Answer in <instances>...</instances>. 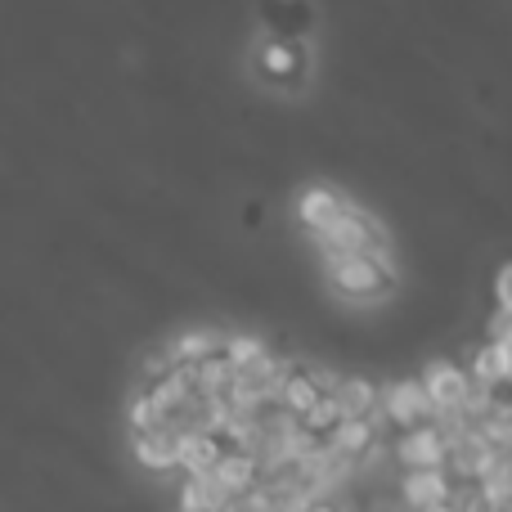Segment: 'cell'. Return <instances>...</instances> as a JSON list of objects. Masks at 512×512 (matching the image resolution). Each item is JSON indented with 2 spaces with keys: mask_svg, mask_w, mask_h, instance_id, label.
Here are the masks:
<instances>
[{
  "mask_svg": "<svg viewBox=\"0 0 512 512\" xmlns=\"http://www.w3.org/2000/svg\"><path fill=\"white\" fill-rule=\"evenodd\" d=\"M328 274L346 297H378L391 283V261L382 248H360V252H333L328 256Z\"/></svg>",
  "mask_w": 512,
  "mask_h": 512,
  "instance_id": "obj_1",
  "label": "cell"
},
{
  "mask_svg": "<svg viewBox=\"0 0 512 512\" xmlns=\"http://www.w3.org/2000/svg\"><path fill=\"white\" fill-rule=\"evenodd\" d=\"M256 72L261 77H270L274 86H297L301 77H306V41H297V36H261V45H256Z\"/></svg>",
  "mask_w": 512,
  "mask_h": 512,
  "instance_id": "obj_2",
  "label": "cell"
},
{
  "mask_svg": "<svg viewBox=\"0 0 512 512\" xmlns=\"http://www.w3.org/2000/svg\"><path fill=\"white\" fill-rule=\"evenodd\" d=\"M423 391H427V400H432L436 414L468 409V400H472V382L463 378L454 364H432V369H427V378H423Z\"/></svg>",
  "mask_w": 512,
  "mask_h": 512,
  "instance_id": "obj_3",
  "label": "cell"
},
{
  "mask_svg": "<svg viewBox=\"0 0 512 512\" xmlns=\"http://www.w3.org/2000/svg\"><path fill=\"white\" fill-rule=\"evenodd\" d=\"M135 459L144 468H176L180 463V427L171 423H153L135 432Z\"/></svg>",
  "mask_w": 512,
  "mask_h": 512,
  "instance_id": "obj_4",
  "label": "cell"
},
{
  "mask_svg": "<svg viewBox=\"0 0 512 512\" xmlns=\"http://www.w3.org/2000/svg\"><path fill=\"white\" fill-rule=\"evenodd\" d=\"M382 405H387V414L396 418L400 427H418V423H432L436 409L432 400H427L423 382H400V387H391L387 396H382Z\"/></svg>",
  "mask_w": 512,
  "mask_h": 512,
  "instance_id": "obj_5",
  "label": "cell"
},
{
  "mask_svg": "<svg viewBox=\"0 0 512 512\" xmlns=\"http://www.w3.org/2000/svg\"><path fill=\"white\" fill-rule=\"evenodd\" d=\"M261 14L270 36H297V41H306L310 23H315L310 0H261Z\"/></svg>",
  "mask_w": 512,
  "mask_h": 512,
  "instance_id": "obj_6",
  "label": "cell"
},
{
  "mask_svg": "<svg viewBox=\"0 0 512 512\" xmlns=\"http://www.w3.org/2000/svg\"><path fill=\"white\" fill-rule=\"evenodd\" d=\"M405 499H409L414 508L445 504V499H450V481H445V468H414V472H409Z\"/></svg>",
  "mask_w": 512,
  "mask_h": 512,
  "instance_id": "obj_7",
  "label": "cell"
},
{
  "mask_svg": "<svg viewBox=\"0 0 512 512\" xmlns=\"http://www.w3.org/2000/svg\"><path fill=\"white\" fill-rule=\"evenodd\" d=\"M346 207H351V203H346V198H337V194H328V189H310V194H301V216H306L310 230L333 225Z\"/></svg>",
  "mask_w": 512,
  "mask_h": 512,
  "instance_id": "obj_8",
  "label": "cell"
},
{
  "mask_svg": "<svg viewBox=\"0 0 512 512\" xmlns=\"http://www.w3.org/2000/svg\"><path fill=\"white\" fill-rule=\"evenodd\" d=\"M423 512H454V508H450V499H445V504H432V508H423Z\"/></svg>",
  "mask_w": 512,
  "mask_h": 512,
  "instance_id": "obj_9",
  "label": "cell"
}]
</instances>
